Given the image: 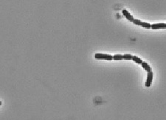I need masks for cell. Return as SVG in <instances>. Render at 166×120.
<instances>
[{"label":"cell","mask_w":166,"mask_h":120,"mask_svg":"<svg viewBox=\"0 0 166 120\" xmlns=\"http://www.w3.org/2000/svg\"><path fill=\"white\" fill-rule=\"evenodd\" d=\"M113 60H123V55H115L113 56Z\"/></svg>","instance_id":"52a82bcc"},{"label":"cell","mask_w":166,"mask_h":120,"mask_svg":"<svg viewBox=\"0 0 166 120\" xmlns=\"http://www.w3.org/2000/svg\"><path fill=\"white\" fill-rule=\"evenodd\" d=\"M133 23L134 24H135V25H137V26H140L141 25V23L142 22L140 20H139V19H134L133 21Z\"/></svg>","instance_id":"30bf717a"},{"label":"cell","mask_w":166,"mask_h":120,"mask_svg":"<svg viewBox=\"0 0 166 120\" xmlns=\"http://www.w3.org/2000/svg\"><path fill=\"white\" fill-rule=\"evenodd\" d=\"M140 26L142 27H144V28H146V29H151V24L148 23V22H142Z\"/></svg>","instance_id":"8992f818"},{"label":"cell","mask_w":166,"mask_h":120,"mask_svg":"<svg viewBox=\"0 0 166 120\" xmlns=\"http://www.w3.org/2000/svg\"><path fill=\"white\" fill-rule=\"evenodd\" d=\"M132 60L134 62L137 63V64H141L142 63V60H141L140 58H138V57H137V56H133Z\"/></svg>","instance_id":"ba28073f"},{"label":"cell","mask_w":166,"mask_h":120,"mask_svg":"<svg viewBox=\"0 0 166 120\" xmlns=\"http://www.w3.org/2000/svg\"><path fill=\"white\" fill-rule=\"evenodd\" d=\"M141 66H142V67L143 69H145L147 72L152 71V69H151V66H150L148 65V64H147L146 62H142V64H141Z\"/></svg>","instance_id":"5b68a950"},{"label":"cell","mask_w":166,"mask_h":120,"mask_svg":"<svg viewBox=\"0 0 166 120\" xmlns=\"http://www.w3.org/2000/svg\"><path fill=\"white\" fill-rule=\"evenodd\" d=\"M95 58L98 60H113V56L108 54H103V53H97L95 55Z\"/></svg>","instance_id":"6da1fadb"},{"label":"cell","mask_w":166,"mask_h":120,"mask_svg":"<svg viewBox=\"0 0 166 120\" xmlns=\"http://www.w3.org/2000/svg\"><path fill=\"white\" fill-rule=\"evenodd\" d=\"M152 81H153V72L152 71H150V72H148V75H147V80H146V87L148 88L151 86V83H152Z\"/></svg>","instance_id":"7a4b0ae2"},{"label":"cell","mask_w":166,"mask_h":120,"mask_svg":"<svg viewBox=\"0 0 166 120\" xmlns=\"http://www.w3.org/2000/svg\"><path fill=\"white\" fill-rule=\"evenodd\" d=\"M122 13H123V15H124L125 18H126L127 20H128V21H129V22H133V21H134V19L133 15H131V13L128 12L127 10H123Z\"/></svg>","instance_id":"277c9868"},{"label":"cell","mask_w":166,"mask_h":120,"mask_svg":"<svg viewBox=\"0 0 166 120\" xmlns=\"http://www.w3.org/2000/svg\"><path fill=\"white\" fill-rule=\"evenodd\" d=\"M132 58L133 56L130 54H125L123 55V60H132Z\"/></svg>","instance_id":"9c48e42d"},{"label":"cell","mask_w":166,"mask_h":120,"mask_svg":"<svg viewBox=\"0 0 166 120\" xmlns=\"http://www.w3.org/2000/svg\"><path fill=\"white\" fill-rule=\"evenodd\" d=\"M152 30H159V29H166L165 23H157L151 24Z\"/></svg>","instance_id":"3957f363"}]
</instances>
